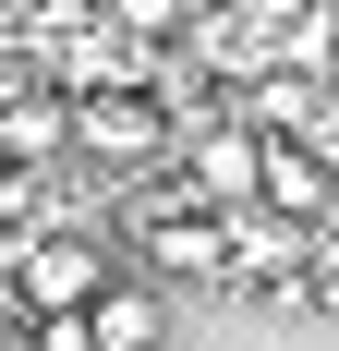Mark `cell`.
<instances>
[{
  "label": "cell",
  "instance_id": "6da1fadb",
  "mask_svg": "<svg viewBox=\"0 0 339 351\" xmlns=\"http://www.w3.org/2000/svg\"><path fill=\"white\" fill-rule=\"evenodd\" d=\"M73 145H85V158H109V170H145V158H182V134H170L158 85H97V97H73Z\"/></svg>",
  "mask_w": 339,
  "mask_h": 351
},
{
  "label": "cell",
  "instance_id": "7a4b0ae2",
  "mask_svg": "<svg viewBox=\"0 0 339 351\" xmlns=\"http://www.w3.org/2000/svg\"><path fill=\"white\" fill-rule=\"evenodd\" d=\"M97 291H109V254L85 243V230H36V243L12 254V303H25V315H85Z\"/></svg>",
  "mask_w": 339,
  "mask_h": 351
},
{
  "label": "cell",
  "instance_id": "3957f363",
  "mask_svg": "<svg viewBox=\"0 0 339 351\" xmlns=\"http://www.w3.org/2000/svg\"><path fill=\"white\" fill-rule=\"evenodd\" d=\"M303 267H315V230H303V218L242 206L231 218V279H218V291H303Z\"/></svg>",
  "mask_w": 339,
  "mask_h": 351
},
{
  "label": "cell",
  "instance_id": "277c9868",
  "mask_svg": "<svg viewBox=\"0 0 339 351\" xmlns=\"http://www.w3.org/2000/svg\"><path fill=\"white\" fill-rule=\"evenodd\" d=\"M145 267L158 279H231V218L218 206H158L145 218Z\"/></svg>",
  "mask_w": 339,
  "mask_h": 351
},
{
  "label": "cell",
  "instance_id": "5b68a950",
  "mask_svg": "<svg viewBox=\"0 0 339 351\" xmlns=\"http://www.w3.org/2000/svg\"><path fill=\"white\" fill-rule=\"evenodd\" d=\"M267 206L303 218V230L339 218V182H327V145H315V134H267Z\"/></svg>",
  "mask_w": 339,
  "mask_h": 351
},
{
  "label": "cell",
  "instance_id": "8992f818",
  "mask_svg": "<svg viewBox=\"0 0 339 351\" xmlns=\"http://www.w3.org/2000/svg\"><path fill=\"white\" fill-rule=\"evenodd\" d=\"M85 339H97V351H158V339H170L158 279H109L97 303H85Z\"/></svg>",
  "mask_w": 339,
  "mask_h": 351
},
{
  "label": "cell",
  "instance_id": "52a82bcc",
  "mask_svg": "<svg viewBox=\"0 0 339 351\" xmlns=\"http://www.w3.org/2000/svg\"><path fill=\"white\" fill-rule=\"evenodd\" d=\"M0 145H12V158H61V145H73V109L61 97H12V109H0Z\"/></svg>",
  "mask_w": 339,
  "mask_h": 351
},
{
  "label": "cell",
  "instance_id": "ba28073f",
  "mask_svg": "<svg viewBox=\"0 0 339 351\" xmlns=\"http://www.w3.org/2000/svg\"><path fill=\"white\" fill-rule=\"evenodd\" d=\"M97 12H109L121 36H170V25H182V0H97Z\"/></svg>",
  "mask_w": 339,
  "mask_h": 351
},
{
  "label": "cell",
  "instance_id": "9c48e42d",
  "mask_svg": "<svg viewBox=\"0 0 339 351\" xmlns=\"http://www.w3.org/2000/svg\"><path fill=\"white\" fill-rule=\"evenodd\" d=\"M303 291L339 315V218H315V267H303Z\"/></svg>",
  "mask_w": 339,
  "mask_h": 351
}]
</instances>
